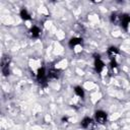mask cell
<instances>
[{
  "label": "cell",
  "mask_w": 130,
  "mask_h": 130,
  "mask_svg": "<svg viewBox=\"0 0 130 130\" xmlns=\"http://www.w3.org/2000/svg\"><path fill=\"white\" fill-rule=\"evenodd\" d=\"M37 80H38V82L41 86H44V87L47 86V84H48V74H47L44 67L39 68L38 73H37Z\"/></svg>",
  "instance_id": "1"
},
{
  "label": "cell",
  "mask_w": 130,
  "mask_h": 130,
  "mask_svg": "<svg viewBox=\"0 0 130 130\" xmlns=\"http://www.w3.org/2000/svg\"><path fill=\"white\" fill-rule=\"evenodd\" d=\"M9 63H10V58L8 56L2 57L1 60V71L4 76L9 75Z\"/></svg>",
  "instance_id": "2"
},
{
  "label": "cell",
  "mask_w": 130,
  "mask_h": 130,
  "mask_svg": "<svg viewBox=\"0 0 130 130\" xmlns=\"http://www.w3.org/2000/svg\"><path fill=\"white\" fill-rule=\"evenodd\" d=\"M104 67H105V64L102 61L100 55H94V69H95V71L98 73H101L102 70L104 69Z\"/></svg>",
  "instance_id": "3"
},
{
  "label": "cell",
  "mask_w": 130,
  "mask_h": 130,
  "mask_svg": "<svg viewBox=\"0 0 130 130\" xmlns=\"http://www.w3.org/2000/svg\"><path fill=\"white\" fill-rule=\"evenodd\" d=\"M95 122L103 125L107 122V114L104 111H96L95 112Z\"/></svg>",
  "instance_id": "4"
},
{
  "label": "cell",
  "mask_w": 130,
  "mask_h": 130,
  "mask_svg": "<svg viewBox=\"0 0 130 130\" xmlns=\"http://www.w3.org/2000/svg\"><path fill=\"white\" fill-rule=\"evenodd\" d=\"M120 24L123 26L124 29H128L130 26V15L128 14H121L120 15Z\"/></svg>",
  "instance_id": "5"
},
{
  "label": "cell",
  "mask_w": 130,
  "mask_h": 130,
  "mask_svg": "<svg viewBox=\"0 0 130 130\" xmlns=\"http://www.w3.org/2000/svg\"><path fill=\"white\" fill-rule=\"evenodd\" d=\"M47 74H48V78L57 79V78H59V76L61 74V71L59 69H56V68H50Z\"/></svg>",
  "instance_id": "6"
},
{
  "label": "cell",
  "mask_w": 130,
  "mask_h": 130,
  "mask_svg": "<svg viewBox=\"0 0 130 130\" xmlns=\"http://www.w3.org/2000/svg\"><path fill=\"white\" fill-rule=\"evenodd\" d=\"M28 34H29L30 38H32V39H37V38H39V37L41 36V29H40L38 26L34 25V26L29 29Z\"/></svg>",
  "instance_id": "7"
},
{
  "label": "cell",
  "mask_w": 130,
  "mask_h": 130,
  "mask_svg": "<svg viewBox=\"0 0 130 130\" xmlns=\"http://www.w3.org/2000/svg\"><path fill=\"white\" fill-rule=\"evenodd\" d=\"M93 124V122H92V120L89 118V117H85V118H83L82 120H81V122H80V126L83 128V129H87L90 125H92Z\"/></svg>",
  "instance_id": "8"
},
{
  "label": "cell",
  "mask_w": 130,
  "mask_h": 130,
  "mask_svg": "<svg viewBox=\"0 0 130 130\" xmlns=\"http://www.w3.org/2000/svg\"><path fill=\"white\" fill-rule=\"evenodd\" d=\"M80 44H82V39L81 38H71L69 43H68L70 48H73V47H75L77 45H80Z\"/></svg>",
  "instance_id": "9"
},
{
  "label": "cell",
  "mask_w": 130,
  "mask_h": 130,
  "mask_svg": "<svg viewBox=\"0 0 130 130\" xmlns=\"http://www.w3.org/2000/svg\"><path fill=\"white\" fill-rule=\"evenodd\" d=\"M20 17L23 19V20H29L31 17H30V14L28 13V11L26 10V9H24V8H22L21 10H20Z\"/></svg>",
  "instance_id": "10"
},
{
  "label": "cell",
  "mask_w": 130,
  "mask_h": 130,
  "mask_svg": "<svg viewBox=\"0 0 130 130\" xmlns=\"http://www.w3.org/2000/svg\"><path fill=\"white\" fill-rule=\"evenodd\" d=\"M108 54H109V56L111 58H115V56L119 54V50L116 47H110L108 49Z\"/></svg>",
  "instance_id": "11"
},
{
  "label": "cell",
  "mask_w": 130,
  "mask_h": 130,
  "mask_svg": "<svg viewBox=\"0 0 130 130\" xmlns=\"http://www.w3.org/2000/svg\"><path fill=\"white\" fill-rule=\"evenodd\" d=\"M74 92H75L78 96H80L81 99L84 98V90H83V88H82L81 86H75V87H74Z\"/></svg>",
  "instance_id": "12"
},
{
  "label": "cell",
  "mask_w": 130,
  "mask_h": 130,
  "mask_svg": "<svg viewBox=\"0 0 130 130\" xmlns=\"http://www.w3.org/2000/svg\"><path fill=\"white\" fill-rule=\"evenodd\" d=\"M111 21L115 24H120V15H118L116 13H113L111 15Z\"/></svg>",
  "instance_id": "13"
},
{
  "label": "cell",
  "mask_w": 130,
  "mask_h": 130,
  "mask_svg": "<svg viewBox=\"0 0 130 130\" xmlns=\"http://www.w3.org/2000/svg\"><path fill=\"white\" fill-rule=\"evenodd\" d=\"M111 67L112 68H116L117 67V62H116L115 58H111Z\"/></svg>",
  "instance_id": "14"
},
{
  "label": "cell",
  "mask_w": 130,
  "mask_h": 130,
  "mask_svg": "<svg viewBox=\"0 0 130 130\" xmlns=\"http://www.w3.org/2000/svg\"><path fill=\"white\" fill-rule=\"evenodd\" d=\"M86 130H95V129H94V126H93V124H92V125H90V126H89V127H88Z\"/></svg>",
  "instance_id": "15"
},
{
  "label": "cell",
  "mask_w": 130,
  "mask_h": 130,
  "mask_svg": "<svg viewBox=\"0 0 130 130\" xmlns=\"http://www.w3.org/2000/svg\"><path fill=\"white\" fill-rule=\"evenodd\" d=\"M67 120H68L67 117H63V118H62V122H67Z\"/></svg>",
  "instance_id": "16"
}]
</instances>
